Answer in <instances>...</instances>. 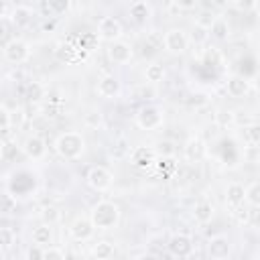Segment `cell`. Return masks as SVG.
<instances>
[{
	"label": "cell",
	"instance_id": "45",
	"mask_svg": "<svg viewBox=\"0 0 260 260\" xmlns=\"http://www.w3.org/2000/svg\"><path fill=\"white\" fill-rule=\"evenodd\" d=\"M205 37H207V32H205L203 28H197V26H195V30H193V37H191V39H193L195 43H201V41H205Z\"/></svg>",
	"mask_w": 260,
	"mask_h": 260
},
{
	"label": "cell",
	"instance_id": "28",
	"mask_svg": "<svg viewBox=\"0 0 260 260\" xmlns=\"http://www.w3.org/2000/svg\"><path fill=\"white\" fill-rule=\"evenodd\" d=\"M246 203L252 207H260V181H254L246 187Z\"/></svg>",
	"mask_w": 260,
	"mask_h": 260
},
{
	"label": "cell",
	"instance_id": "3",
	"mask_svg": "<svg viewBox=\"0 0 260 260\" xmlns=\"http://www.w3.org/2000/svg\"><path fill=\"white\" fill-rule=\"evenodd\" d=\"M162 122H165V112L154 104H146L136 112V126L142 130H148V132L158 130Z\"/></svg>",
	"mask_w": 260,
	"mask_h": 260
},
{
	"label": "cell",
	"instance_id": "39",
	"mask_svg": "<svg viewBox=\"0 0 260 260\" xmlns=\"http://www.w3.org/2000/svg\"><path fill=\"white\" fill-rule=\"evenodd\" d=\"M156 165L160 171H175L177 162H175V156H158L156 158Z\"/></svg>",
	"mask_w": 260,
	"mask_h": 260
},
{
	"label": "cell",
	"instance_id": "21",
	"mask_svg": "<svg viewBox=\"0 0 260 260\" xmlns=\"http://www.w3.org/2000/svg\"><path fill=\"white\" fill-rule=\"evenodd\" d=\"M128 12H130V16H132L136 22H144L148 16H152V8H150V4H146V2H142V0L132 2Z\"/></svg>",
	"mask_w": 260,
	"mask_h": 260
},
{
	"label": "cell",
	"instance_id": "27",
	"mask_svg": "<svg viewBox=\"0 0 260 260\" xmlns=\"http://www.w3.org/2000/svg\"><path fill=\"white\" fill-rule=\"evenodd\" d=\"M41 219H43V223H47V225L57 223V221L61 219L59 207H55V205H45V207L41 209Z\"/></svg>",
	"mask_w": 260,
	"mask_h": 260
},
{
	"label": "cell",
	"instance_id": "19",
	"mask_svg": "<svg viewBox=\"0 0 260 260\" xmlns=\"http://www.w3.org/2000/svg\"><path fill=\"white\" fill-rule=\"evenodd\" d=\"M116 252V244L110 242V240H98L91 248V256L95 260H110Z\"/></svg>",
	"mask_w": 260,
	"mask_h": 260
},
{
	"label": "cell",
	"instance_id": "36",
	"mask_svg": "<svg viewBox=\"0 0 260 260\" xmlns=\"http://www.w3.org/2000/svg\"><path fill=\"white\" fill-rule=\"evenodd\" d=\"M232 215H234V219H236V223H238V225H248V223H250V219H252V213H250V209H248L246 205H242V207L234 209V211H232Z\"/></svg>",
	"mask_w": 260,
	"mask_h": 260
},
{
	"label": "cell",
	"instance_id": "17",
	"mask_svg": "<svg viewBox=\"0 0 260 260\" xmlns=\"http://www.w3.org/2000/svg\"><path fill=\"white\" fill-rule=\"evenodd\" d=\"M225 91L232 98H244L250 91V81L246 77H242V75H232L225 81Z\"/></svg>",
	"mask_w": 260,
	"mask_h": 260
},
{
	"label": "cell",
	"instance_id": "24",
	"mask_svg": "<svg viewBox=\"0 0 260 260\" xmlns=\"http://www.w3.org/2000/svg\"><path fill=\"white\" fill-rule=\"evenodd\" d=\"M165 67L160 65V63H148L146 65V69H144V79H146V83H160L162 79H165Z\"/></svg>",
	"mask_w": 260,
	"mask_h": 260
},
{
	"label": "cell",
	"instance_id": "48",
	"mask_svg": "<svg viewBox=\"0 0 260 260\" xmlns=\"http://www.w3.org/2000/svg\"><path fill=\"white\" fill-rule=\"evenodd\" d=\"M254 85H256V89H258V93H260V73H256V77H254Z\"/></svg>",
	"mask_w": 260,
	"mask_h": 260
},
{
	"label": "cell",
	"instance_id": "31",
	"mask_svg": "<svg viewBox=\"0 0 260 260\" xmlns=\"http://www.w3.org/2000/svg\"><path fill=\"white\" fill-rule=\"evenodd\" d=\"M0 120H2V136L6 140L8 134H10V128H12V112L6 106L0 108Z\"/></svg>",
	"mask_w": 260,
	"mask_h": 260
},
{
	"label": "cell",
	"instance_id": "16",
	"mask_svg": "<svg viewBox=\"0 0 260 260\" xmlns=\"http://www.w3.org/2000/svg\"><path fill=\"white\" fill-rule=\"evenodd\" d=\"M244 201H246V189L240 183H230L225 187V205H228V209L234 211V209L242 207Z\"/></svg>",
	"mask_w": 260,
	"mask_h": 260
},
{
	"label": "cell",
	"instance_id": "18",
	"mask_svg": "<svg viewBox=\"0 0 260 260\" xmlns=\"http://www.w3.org/2000/svg\"><path fill=\"white\" fill-rule=\"evenodd\" d=\"M213 215H215V207H213L211 201L201 199V201L195 203V207H193V217H195L197 223H209V221L213 219Z\"/></svg>",
	"mask_w": 260,
	"mask_h": 260
},
{
	"label": "cell",
	"instance_id": "1",
	"mask_svg": "<svg viewBox=\"0 0 260 260\" xmlns=\"http://www.w3.org/2000/svg\"><path fill=\"white\" fill-rule=\"evenodd\" d=\"M89 219L95 225V230H102V232L114 230L120 223V207L108 199L98 201L89 211Z\"/></svg>",
	"mask_w": 260,
	"mask_h": 260
},
{
	"label": "cell",
	"instance_id": "25",
	"mask_svg": "<svg viewBox=\"0 0 260 260\" xmlns=\"http://www.w3.org/2000/svg\"><path fill=\"white\" fill-rule=\"evenodd\" d=\"M209 30H211V37L217 39V41H225L230 37V24H228V20L223 16H217Z\"/></svg>",
	"mask_w": 260,
	"mask_h": 260
},
{
	"label": "cell",
	"instance_id": "8",
	"mask_svg": "<svg viewBox=\"0 0 260 260\" xmlns=\"http://www.w3.org/2000/svg\"><path fill=\"white\" fill-rule=\"evenodd\" d=\"M98 35L104 39V41H110V43H116L120 37H122V22L114 16H104L100 18L98 22Z\"/></svg>",
	"mask_w": 260,
	"mask_h": 260
},
{
	"label": "cell",
	"instance_id": "7",
	"mask_svg": "<svg viewBox=\"0 0 260 260\" xmlns=\"http://www.w3.org/2000/svg\"><path fill=\"white\" fill-rule=\"evenodd\" d=\"M167 248H169V252H171L173 256H177V258H187V256H191L193 250H195L193 240H191V236H187V234H175V236H171Z\"/></svg>",
	"mask_w": 260,
	"mask_h": 260
},
{
	"label": "cell",
	"instance_id": "26",
	"mask_svg": "<svg viewBox=\"0 0 260 260\" xmlns=\"http://www.w3.org/2000/svg\"><path fill=\"white\" fill-rule=\"evenodd\" d=\"M244 138L252 146H260V122H252L244 128Z\"/></svg>",
	"mask_w": 260,
	"mask_h": 260
},
{
	"label": "cell",
	"instance_id": "5",
	"mask_svg": "<svg viewBox=\"0 0 260 260\" xmlns=\"http://www.w3.org/2000/svg\"><path fill=\"white\" fill-rule=\"evenodd\" d=\"M162 43H165V49L171 53V55H181L187 51L189 47V35L183 30V28H169L162 37Z\"/></svg>",
	"mask_w": 260,
	"mask_h": 260
},
{
	"label": "cell",
	"instance_id": "41",
	"mask_svg": "<svg viewBox=\"0 0 260 260\" xmlns=\"http://www.w3.org/2000/svg\"><path fill=\"white\" fill-rule=\"evenodd\" d=\"M45 258V250H43V246H30L28 250H26V260H43Z\"/></svg>",
	"mask_w": 260,
	"mask_h": 260
},
{
	"label": "cell",
	"instance_id": "34",
	"mask_svg": "<svg viewBox=\"0 0 260 260\" xmlns=\"http://www.w3.org/2000/svg\"><path fill=\"white\" fill-rule=\"evenodd\" d=\"M203 61H205V65H221V61H223V57H221V53L215 49V47H209V49H205V53H203Z\"/></svg>",
	"mask_w": 260,
	"mask_h": 260
},
{
	"label": "cell",
	"instance_id": "37",
	"mask_svg": "<svg viewBox=\"0 0 260 260\" xmlns=\"http://www.w3.org/2000/svg\"><path fill=\"white\" fill-rule=\"evenodd\" d=\"M69 2L67 0H57V2H49V4H43V8L45 10H49V12H53V14H61V12H67L69 10Z\"/></svg>",
	"mask_w": 260,
	"mask_h": 260
},
{
	"label": "cell",
	"instance_id": "29",
	"mask_svg": "<svg viewBox=\"0 0 260 260\" xmlns=\"http://www.w3.org/2000/svg\"><path fill=\"white\" fill-rule=\"evenodd\" d=\"M132 152H130V146H128V140L126 138H118L116 140V144H114V148H112V156L114 158H126V156H130Z\"/></svg>",
	"mask_w": 260,
	"mask_h": 260
},
{
	"label": "cell",
	"instance_id": "2",
	"mask_svg": "<svg viewBox=\"0 0 260 260\" xmlns=\"http://www.w3.org/2000/svg\"><path fill=\"white\" fill-rule=\"evenodd\" d=\"M55 150L59 152L61 158H65V160H75V158H79V156L83 154V150H85V138H83L79 132H73V130L63 132V134H59L57 140H55Z\"/></svg>",
	"mask_w": 260,
	"mask_h": 260
},
{
	"label": "cell",
	"instance_id": "35",
	"mask_svg": "<svg viewBox=\"0 0 260 260\" xmlns=\"http://www.w3.org/2000/svg\"><path fill=\"white\" fill-rule=\"evenodd\" d=\"M156 154L158 156H175V152H177V146H175V142L173 140H160L158 144H156Z\"/></svg>",
	"mask_w": 260,
	"mask_h": 260
},
{
	"label": "cell",
	"instance_id": "46",
	"mask_svg": "<svg viewBox=\"0 0 260 260\" xmlns=\"http://www.w3.org/2000/svg\"><path fill=\"white\" fill-rule=\"evenodd\" d=\"M136 260H160L156 254H152V252H144V254H140Z\"/></svg>",
	"mask_w": 260,
	"mask_h": 260
},
{
	"label": "cell",
	"instance_id": "47",
	"mask_svg": "<svg viewBox=\"0 0 260 260\" xmlns=\"http://www.w3.org/2000/svg\"><path fill=\"white\" fill-rule=\"evenodd\" d=\"M12 120H14V124H20V120H22V110L20 108H16L12 112Z\"/></svg>",
	"mask_w": 260,
	"mask_h": 260
},
{
	"label": "cell",
	"instance_id": "11",
	"mask_svg": "<svg viewBox=\"0 0 260 260\" xmlns=\"http://www.w3.org/2000/svg\"><path fill=\"white\" fill-rule=\"evenodd\" d=\"M108 57H110V61H114V63H118V65H124V63H130V61H132L134 51H132V47H130L128 43L116 41V43H110V47H108Z\"/></svg>",
	"mask_w": 260,
	"mask_h": 260
},
{
	"label": "cell",
	"instance_id": "22",
	"mask_svg": "<svg viewBox=\"0 0 260 260\" xmlns=\"http://www.w3.org/2000/svg\"><path fill=\"white\" fill-rule=\"evenodd\" d=\"M32 242H35L37 246H47V244H51V242H53V230H51V225H47V223L37 225V228L32 230Z\"/></svg>",
	"mask_w": 260,
	"mask_h": 260
},
{
	"label": "cell",
	"instance_id": "44",
	"mask_svg": "<svg viewBox=\"0 0 260 260\" xmlns=\"http://www.w3.org/2000/svg\"><path fill=\"white\" fill-rule=\"evenodd\" d=\"M175 4H177L179 10H191V8L197 6V0H177Z\"/></svg>",
	"mask_w": 260,
	"mask_h": 260
},
{
	"label": "cell",
	"instance_id": "30",
	"mask_svg": "<svg viewBox=\"0 0 260 260\" xmlns=\"http://www.w3.org/2000/svg\"><path fill=\"white\" fill-rule=\"evenodd\" d=\"M215 122H217L221 128L234 126V124H236V114H234L232 110H217V114H215Z\"/></svg>",
	"mask_w": 260,
	"mask_h": 260
},
{
	"label": "cell",
	"instance_id": "42",
	"mask_svg": "<svg viewBox=\"0 0 260 260\" xmlns=\"http://www.w3.org/2000/svg\"><path fill=\"white\" fill-rule=\"evenodd\" d=\"M12 209H16V199L6 193V195H4V201H2V211H4V213H10Z\"/></svg>",
	"mask_w": 260,
	"mask_h": 260
},
{
	"label": "cell",
	"instance_id": "23",
	"mask_svg": "<svg viewBox=\"0 0 260 260\" xmlns=\"http://www.w3.org/2000/svg\"><path fill=\"white\" fill-rule=\"evenodd\" d=\"M217 14L211 10V8H201L197 14H195V26L197 28H203V30H209L211 24L215 22Z\"/></svg>",
	"mask_w": 260,
	"mask_h": 260
},
{
	"label": "cell",
	"instance_id": "43",
	"mask_svg": "<svg viewBox=\"0 0 260 260\" xmlns=\"http://www.w3.org/2000/svg\"><path fill=\"white\" fill-rule=\"evenodd\" d=\"M232 6L238 8V10H250V8L256 6V2H252V0H246V2H242V0H234Z\"/></svg>",
	"mask_w": 260,
	"mask_h": 260
},
{
	"label": "cell",
	"instance_id": "13",
	"mask_svg": "<svg viewBox=\"0 0 260 260\" xmlns=\"http://www.w3.org/2000/svg\"><path fill=\"white\" fill-rule=\"evenodd\" d=\"M22 150H24V154H26L28 158H32V160H43L45 154H47V142L43 140V136L32 134V136H28V138L24 140Z\"/></svg>",
	"mask_w": 260,
	"mask_h": 260
},
{
	"label": "cell",
	"instance_id": "20",
	"mask_svg": "<svg viewBox=\"0 0 260 260\" xmlns=\"http://www.w3.org/2000/svg\"><path fill=\"white\" fill-rule=\"evenodd\" d=\"M8 16H10V20H12L14 26H24L30 20L32 10L28 6H24V4H18V6H12V10H10Z\"/></svg>",
	"mask_w": 260,
	"mask_h": 260
},
{
	"label": "cell",
	"instance_id": "40",
	"mask_svg": "<svg viewBox=\"0 0 260 260\" xmlns=\"http://www.w3.org/2000/svg\"><path fill=\"white\" fill-rule=\"evenodd\" d=\"M209 102V98L205 95V93H193L189 100H187V104L191 106V108H201V106H205Z\"/></svg>",
	"mask_w": 260,
	"mask_h": 260
},
{
	"label": "cell",
	"instance_id": "4",
	"mask_svg": "<svg viewBox=\"0 0 260 260\" xmlns=\"http://www.w3.org/2000/svg\"><path fill=\"white\" fill-rule=\"evenodd\" d=\"M2 55H4V59H6L8 63L20 65V63H24V61L30 57V47H28V43L22 41V39H12V41L4 43Z\"/></svg>",
	"mask_w": 260,
	"mask_h": 260
},
{
	"label": "cell",
	"instance_id": "38",
	"mask_svg": "<svg viewBox=\"0 0 260 260\" xmlns=\"http://www.w3.org/2000/svg\"><path fill=\"white\" fill-rule=\"evenodd\" d=\"M43 260H65V252L57 246H49L45 250V258Z\"/></svg>",
	"mask_w": 260,
	"mask_h": 260
},
{
	"label": "cell",
	"instance_id": "14",
	"mask_svg": "<svg viewBox=\"0 0 260 260\" xmlns=\"http://www.w3.org/2000/svg\"><path fill=\"white\" fill-rule=\"evenodd\" d=\"M230 252H232V244H230L228 236H213L207 242V254L213 260H223L230 256Z\"/></svg>",
	"mask_w": 260,
	"mask_h": 260
},
{
	"label": "cell",
	"instance_id": "15",
	"mask_svg": "<svg viewBox=\"0 0 260 260\" xmlns=\"http://www.w3.org/2000/svg\"><path fill=\"white\" fill-rule=\"evenodd\" d=\"M156 156L158 154H156L154 148H150V146H136L132 150V154H130V162L134 167H138V169H146V167L156 162Z\"/></svg>",
	"mask_w": 260,
	"mask_h": 260
},
{
	"label": "cell",
	"instance_id": "9",
	"mask_svg": "<svg viewBox=\"0 0 260 260\" xmlns=\"http://www.w3.org/2000/svg\"><path fill=\"white\" fill-rule=\"evenodd\" d=\"M69 234H71L73 240L85 242V240H91V238H93L95 225L91 223L89 217H77V219H73V223L69 225Z\"/></svg>",
	"mask_w": 260,
	"mask_h": 260
},
{
	"label": "cell",
	"instance_id": "32",
	"mask_svg": "<svg viewBox=\"0 0 260 260\" xmlns=\"http://www.w3.org/2000/svg\"><path fill=\"white\" fill-rule=\"evenodd\" d=\"M83 124H85L87 128L98 130V128L104 124V118H102V114H100L98 110H91V112H87V114L83 116Z\"/></svg>",
	"mask_w": 260,
	"mask_h": 260
},
{
	"label": "cell",
	"instance_id": "10",
	"mask_svg": "<svg viewBox=\"0 0 260 260\" xmlns=\"http://www.w3.org/2000/svg\"><path fill=\"white\" fill-rule=\"evenodd\" d=\"M183 154H185V158L191 160V162L203 160L205 154H207V144H205V140L199 138V136H191V138L185 142V146H183Z\"/></svg>",
	"mask_w": 260,
	"mask_h": 260
},
{
	"label": "cell",
	"instance_id": "6",
	"mask_svg": "<svg viewBox=\"0 0 260 260\" xmlns=\"http://www.w3.org/2000/svg\"><path fill=\"white\" fill-rule=\"evenodd\" d=\"M85 179H87V185L93 191H98V193L108 191L112 187V183H114V177H112V173L106 167H91L87 171V177Z\"/></svg>",
	"mask_w": 260,
	"mask_h": 260
},
{
	"label": "cell",
	"instance_id": "12",
	"mask_svg": "<svg viewBox=\"0 0 260 260\" xmlns=\"http://www.w3.org/2000/svg\"><path fill=\"white\" fill-rule=\"evenodd\" d=\"M95 89H98V95H102L106 100H112V98H116L122 91V83H120V79L116 75L108 73V75L98 79V87Z\"/></svg>",
	"mask_w": 260,
	"mask_h": 260
},
{
	"label": "cell",
	"instance_id": "33",
	"mask_svg": "<svg viewBox=\"0 0 260 260\" xmlns=\"http://www.w3.org/2000/svg\"><path fill=\"white\" fill-rule=\"evenodd\" d=\"M14 242H16V234L12 232V228H0V244H2V250H10Z\"/></svg>",
	"mask_w": 260,
	"mask_h": 260
}]
</instances>
